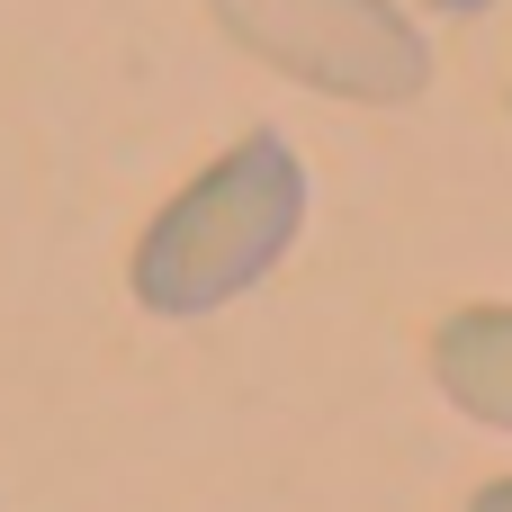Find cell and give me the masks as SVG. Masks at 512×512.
<instances>
[{"mask_svg": "<svg viewBox=\"0 0 512 512\" xmlns=\"http://www.w3.org/2000/svg\"><path fill=\"white\" fill-rule=\"evenodd\" d=\"M306 162L288 135H243L225 144L198 180H180L162 198V216L144 225L135 243V306L144 315H171V324H198L234 297H252L306 234Z\"/></svg>", "mask_w": 512, "mask_h": 512, "instance_id": "cell-1", "label": "cell"}, {"mask_svg": "<svg viewBox=\"0 0 512 512\" xmlns=\"http://www.w3.org/2000/svg\"><path fill=\"white\" fill-rule=\"evenodd\" d=\"M468 512H512V477H486V486L468 495Z\"/></svg>", "mask_w": 512, "mask_h": 512, "instance_id": "cell-4", "label": "cell"}, {"mask_svg": "<svg viewBox=\"0 0 512 512\" xmlns=\"http://www.w3.org/2000/svg\"><path fill=\"white\" fill-rule=\"evenodd\" d=\"M432 378L459 414L486 432H512V306H459L432 333Z\"/></svg>", "mask_w": 512, "mask_h": 512, "instance_id": "cell-3", "label": "cell"}, {"mask_svg": "<svg viewBox=\"0 0 512 512\" xmlns=\"http://www.w3.org/2000/svg\"><path fill=\"white\" fill-rule=\"evenodd\" d=\"M216 27L297 90L351 108H405L432 90V36L396 0H207Z\"/></svg>", "mask_w": 512, "mask_h": 512, "instance_id": "cell-2", "label": "cell"}]
</instances>
